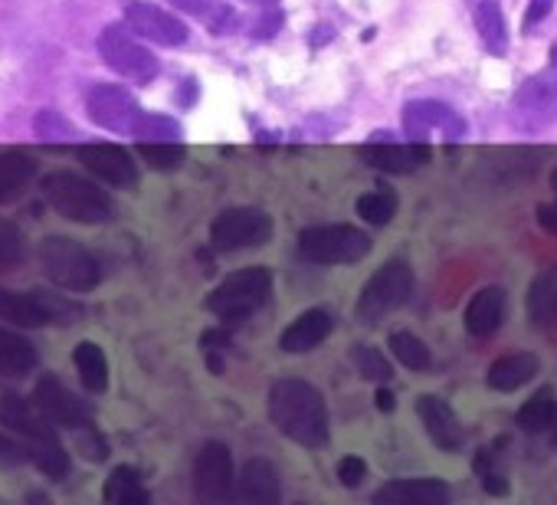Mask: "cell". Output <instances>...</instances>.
I'll use <instances>...</instances> for the list:
<instances>
[{
	"label": "cell",
	"instance_id": "cell-1",
	"mask_svg": "<svg viewBox=\"0 0 557 505\" xmlns=\"http://www.w3.org/2000/svg\"><path fill=\"white\" fill-rule=\"evenodd\" d=\"M269 420L282 437L308 446V450H318V446L328 443V407L325 397L315 384H308L302 378H279L269 387Z\"/></svg>",
	"mask_w": 557,
	"mask_h": 505
},
{
	"label": "cell",
	"instance_id": "cell-2",
	"mask_svg": "<svg viewBox=\"0 0 557 505\" xmlns=\"http://www.w3.org/2000/svg\"><path fill=\"white\" fill-rule=\"evenodd\" d=\"M0 427L14 430L23 437V453L27 460L46 473L50 479H66L69 476V453L56 437V427L46 424L37 407H30L20 394H0Z\"/></svg>",
	"mask_w": 557,
	"mask_h": 505
},
{
	"label": "cell",
	"instance_id": "cell-3",
	"mask_svg": "<svg viewBox=\"0 0 557 505\" xmlns=\"http://www.w3.org/2000/svg\"><path fill=\"white\" fill-rule=\"evenodd\" d=\"M40 194L59 217H66L73 223L96 227V223L112 220L109 194H105L99 184H92L89 178H82V174H76V171L46 174V178L40 181Z\"/></svg>",
	"mask_w": 557,
	"mask_h": 505
},
{
	"label": "cell",
	"instance_id": "cell-4",
	"mask_svg": "<svg viewBox=\"0 0 557 505\" xmlns=\"http://www.w3.org/2000/svg\"><path fill=\"white\" fill-rule=\"evenodd\" d=\"M37 260L43 266L46 279H50L56 289H66V292H89V289H96L102 279V266L96 256H92L79 240L63 237V233H50V237L40 240Z\"/></svg>",
	"mask_w": 557,
	"mask_h": 505
},
{
	"label": "cell",
	"instance_id": "cell-5",
	"mask_svg": "<svg viewBox=\"0 0 557 505\" xmlns=\"http://www.w3.org/2000/svg\"><path fill=\"white\" fill-rule=\"evenodd\" d=\"M272 296V269L269 266H246L230 273L223 283L207 296V312L223 322H243L259 312Z\"/></svg>",
	"mask_w": 557,
	"mask_h": 505
},
{
	"label": "cell",
	"instance_id": "cell-6",
	"mask_svg": "<svg viewBox=\"0 0 557 505\" xmlns=\"http://www.w3.org/2000/svg\"><path fill=\"white\" fill-rule=\"evenodd\" d=\"M0 319L14 322L20 328H43V325H76L82 319V309L53 292L33 289L17 292L0 286Z\"/></svg>",
	"mask_w": 557,
	"mask_h": 505
},
{
	"label": "cell",
	"instance_id": "cell-7",
	"mask_svg": "<svg viewBox=\"0 0 557 505\" xmlns=\"http://www.w3.org/2000/svg\"><path fill=\"white\" fill-rule=\"evenodd\" d=\"M371 237L348 223H325L299 233V256L318 266H345L358 263L371 253Z\"/></svg>",
	"mask_w": 557,
	"mask_h": 505
},
{
	"label": "cell",
	"instance_id": "cell-8",
	"mask_svg": "<svg viewBox=\"0 0 557 505\" xmlns=\"http://www.w3.org/2000/svg\"><path fill=\"white\" fill-rule=\"evenodd\" d=\"M413 296V269L404 260H390L377 273L367 279L358 305H354V315H358L361 325H377L384 315L397 312L400 305H407Z\"/></svg>",
	"mask_w": 557,
	"mask_h": 505
},
{
	"label": "cell",
	"instance_id": "cell-9",
	"mask_svg": "<svg viewBox=\"0 0 557 505\" xmlns=\"http://www.w3.org/2000/svg\"><path fill=\"white\" fill-rule=\"evenodd\" d=\"M512 125L521 135H541L557 125V63L518 86L512 99Z\"/></svg>",
	"mask_w": 557,
	"mask_h": 505
},
{
	"label": "cell",
	"instance_id": "cell-10",
	"mask_svg": "<svg viewBox=\"0 0 557 505\" xmlns=\"http://www.w3.org/2000/svg\"><path fill=\"white\" fill-rule=\"evenodd\" d=\"M99 56L112 73L135 82V86H148L161 73V63L154 60V53L148 46H141L132 37V30L122 27V23H109L99 33Z\"/></svg>",
	"mask_w": 557,
	"mask_h": 505
},
{
	"label": "cell",
	"instance_id": "cell-11",
	"mask_svg": "<svg viewBox=\"0 0 557 505\" xmlns=\"http://www.w3.org/2000/svg\"><path fill=\"white\" fill-rule=\"evenodd\" d=\"M272 237V217L259 207H230L210 223V246L217 253L256 250Z\"/></svg>",
	"mask_w": 557,
	"mask_h": 505
},
{
	"label": "cell",
	"instance_id": "cell-12",
	"mask_svg": "<svg viewBox=\"0 0 557 505\" xmlns=\"http://www.w3.org/2000/svg\"><path fill=\"white\" fill-rule=\"evenodd\" d=\"M404 132L410 142L430 145L433 138L440 142H462L466 138V119L449 109L446 102L436 99H413L404 105Z\"/></svg>",
	"mask_w": 557,
	"mask_h": 505
},
{
	"label": "cell",
	"instance_id": "cell-13",
	"mask_svg": "<svg viewBox=\"0 0 557 505\" xmlns=\"http://www.w3.org/2000/svg\"><path fill=\"white\" fill-rule=\"evenodd\" d=\"M233 486H236V466H233V453L227 443L210 440L200 446L197 460H194V492L200 502H227L233 499Z\"/></svg>",
	"mask_w": 557,
	"mask_h": 505
},
{
	"label": "cell",
	"instance_id": "cell-14",
	"mask_svg": "<svg viewBox=\"0 0 557 505\" xmlns=\"http://www.w3.org/2000/svg\"><path fill=\"white\" fill-rule=\"evenodd\" d=\"M33 407L40 410L46 424L63 427V430H86L92 427V414L82 407L79 397L56 378V374H43L33 384Z\"/></svg>",
	"mask_w": 557,
	"mask_h": 505
},
{
	"label": "cell",
	"instance_id": "cell-15",
	"mask_svg": "<svg viewBox=\"0 0 557 505\" xmlns=\"http://www.w3.org/2000/svg\"><path fill=\"white\" fill-rule=\"evenodd\" d=\"M125 27L145 37L158 46H184L191 40V30L181 17H174L171 10H164L151 0H122Z\"/></svg>",
	"mask_w": 557,
	"mask_h": 505
},
{
	"label": "cell",
	"instance_id": "cell-16",
	"mask_svg": "<svg viewBox=\"0 0 557 505\" xmlns=\"http://www.w3.org/2000/svg\"><path fill=\"white\" fill-rule=\"evenodd\" d=\"M86 112L92 125L105 128V132L115 135H132V125L141 115V105L135 96L122 86H109V82H99L86 92Z\"/></svg>",
	"mask_w": 557,
	"mask_h": 505
},
{
	"label": "cell",
	"instance_id": "cell-17",
	"mask_svg": "<svg viewBox=\"0 0 557 505\" xmlns=\"http://www.w3.org/2000/svg\"><path fill=\"white\" fill-rule=\"evenodd\" d=\"M76 155L82 164H86V171H92L109 187H135L138 184V164L122 145H112V142L82 145Z\"/></svg>",
	"mask_w": 557,
	"mask_h": 505
},
{
	"label": "cell",
	"instance_id": "cell-18",
	"mask_svg": "<svg viewBox=\"0 0 557 505\" xmlns=\"http://www.w3.org/2000/svg\"><path fill=\"white\" fill-rule=\"evenodd\" d=\"M358 155L364 164H371V168L384 171V174H410V171L423 168V164L433 158V151L430 145H420V142L397 145V142H384V138L377 135L374 142L358 148Z\"/></svg>",
	"mask_w": 557,
	"mask_h": 505
},
{
	"label": "cell",
	"instance_id": "cell-19",
	"mask_svg": "<svg viewBox=\"0 0 557 505\" xmlns=\"http://www.w3.org/2000/svg\"><path fill=\"white\" fill-rule=\"evenodd\" d=\"M417 414L426 427V437H430L443 453H456L466 443V430L456 420L453 407H449L443 397L436 394H420L417 397Z\"/></svg>",
	"mask_w": 557,
	"mask_h": 505
},
{
	"label": "cell",
	"instance_id": "cell-20",
	"mask_svg": "<svg viewBox=\"0 0 557 505\" xmlns=\"http://www.w3.org/2000/svg\"><path fill=\"white\" fill-rule=\"evenodd\" d=\"M233 496H240L243 502L250 505H279L282 499V486H279V473L276 466L263 456H253L246 460L240 469V479L233 486Z\"/></svg>",
	"mask_w": 557,
	"mask_h": 505
},
{
	"label": "cell",
	"instance_id": "cell-21",
	"mask_svg": "<svg viewBox=\"0 0 557 505\" xmlns=\"http://www.w3.org/2000/svg\"><path fill=\"white\" fill-rule=\"evenodd\" d=\"M374 505H446L449 486L443 479H394L371 496Z\"/></svg>",
	"mask_w": 557,
	"mask_h": 505
},
{
	"label": "cell",
	"instance_id": "cell-22",
	"mask_svg": "<svg viewBox=\"0 0 557 505\" xmlns=\"http://www.w3.org/2000/svg\"><path fill=\"white\" fill-rule=\"evenodd\" d=\"M331 328H335L331 312L308 309L279 335V348L286 351V355H305V351H312V348H318L325 342V338L331 335Z\"/></svg>",
	"mask_w": 557,
	"mask_h": 505
},
{
	"label": "cell",
	"instance_id": "cell-23",
	"mask_svg": "<svg viewBox=\"0 0 557 505\" xmlns=\"http://www.w3.org/2000/svg\"><path fill=\"white\" fill-rule=\"evenodd\" d=\"M505 319V289L485 286L466 305V332L472 338H492Z\"/></svg>",
	"mask_w": 557,
	"mask_h": 505
},
{
	"label": "cell",
	"instance_id": "cell-24",
	"mask_svg": "<svg viewBox=\"0 0 557 505\" xmlns=\"http://www.w3.org/2000/svg\"><path fill=\"white\" fill-rule=\"evenodd\" d=\"M538 371H541L538 355H531V351H515V355H505L492 364L489 374H485V384H489L492 391L512 394L518 387H525L528 381H535Z\"/></svg>",
	"mask_w": 557,
	"mask_h": 505
},
{
	"label": "cell",
	"instance_id": "cell-25",
	"mask_svg": "<svg viewBox=\"0 0 557 505\" xmlns=\"http://www.w3.org/2000/svg\"><path fill=\"white\" fill-rule=\"evenodd\" d=\"M33 178H37V158L20 148L4 151V155H0V207L14 204L30 187Z\"/></svg>",
	"mask_w": 557,
	"mask_h": 505
},
{
	"label": "cell",
	"instance_id": "cell-26",
	"mask_svg": "<svg viewBox=\"0 0 557 505\" xmlns=\"http://www.w3.org/2000/svg\"><path fill=\"white\" fill-rule=\"evenodd\" d=\"M528 315L538 328H551L557 322V266L541 269L528 289Z\"/></svg>",
	"mask_w": 557,
	"mask_h": 505
},
{
	"label": "cell",
	"instance_id": "cell-27",
	"mask_svg": "<svg viewBox=\"0 0 557 505\" xmlns=\"http://www.w3.org/2000/svg\"><path fill=\"white\" fill-rule=\"evenodd\" d=\"M472 20H476V30L485 43V50H489L492 56H505L508 53V27H505V14H502L499 0H476Z\"/></svg>",
	"mask_w": 557,
	"mask_h": 505
},
{
	"label": "cell",
	"instance_id": "cell-28",
	"mask_svg": "<svg viewBox=\"0 0 557 505\" xmlns=\"http://www.w3.org/2000/svg\"><path fill=\"white\" fill-rule=\"evenodd\" d=\"M73 364L82 387L89 394H105L109 391V361H105V351L96 342H79L73 348Z\"/></svg>",
	"mask_w": 557,
	"mask_h": 505
},
{
	"label": "cell",
	"instance_id": "cell-29",
	"mask_svg": "<svg viewBox=\"0 0 557 505\" xmlns=\"http://www.w3.org/2000/svg\"><path fill=\"white\" fill-rule=\"evenodd\" d=\"M37 364H40L37 345H33L30 338H23V335L0 325V371L14 374V378H23V374H30Z\"/></svg>",
	"mask_w": 557,
	"mask_h": 505
},
{
	"label": "cell",
	"instance_id": "cell-30",
	"mask_svg": "<svg viewBox=\"0 0 557 505\" xmlns=\"http://www.w3.org/2000/svg\"><path fill=\"white\" fill-rule=\"evenodd\" d=\"M102 499L109 502V505H148L151 496H148V489L141 486V476H138V469L135 466H115L109 479H105V486H102Z\"/></svg>",
	"mask_w": 557,
	"mask_h": 505
},
{
	"label": "cell",
	"instance_id": "cell-31",
	"mask_svg": "<svg viewBox=\"0 0 557 505\" xmlns=\"http://www.w3.org/2000/svg\"><path fill=\"white\" fill-rule=\"evenodd\" d=\"M557 420V401L551 387H541L538 394H531L518 410V427L525 433H544L551 430Z\"/></svg>",
	"mask_w": 557,
	"mask_h": 505
},
{
	"label": "cell",
	"instance_id": "cell-32",
	"mask_svg": "<svg viewBox=\"0 0 557 505\" xmlns=\"http://www.w3.org/2000/svg\"><path fill=\"white\" fill-rule=\"evenodd\" d=\"M132 138H138V142H181V125L171 115L141 109V115L132 125Z\"/></svg>",
	"mask_w": 557,
	"mask_h": 505
},
{
	"label": "cell",
	"instance_id": "cell-33",
	"mask_svg": "<svg viewBox=\"0 0 557 505\" xmlns=\"http://www.w3.org/2000/svg\"><path fill=\"white\" fill-rule=\"evenodd\" d=\"M390 351H394V358L404 364V368L410 371H430V364H433V355H430V348H426L417 335H410V332H394L390 335Z\"/></svg>",
	"mask_w": 557,
	"mask_h": 505
},
{
	"label": "cell",
	"instance_id": "cell-34",
	"mask_svg": "<svg viewBox=\"0 0 557 505\" xmlns=\"http://www.w3.org/2000/svg\"><path fill=\"white\" fill-rule=\"evenodd\" d=\"M354 210H358V217L364 223H371V227H387L397 214V197L390 191H367L358 197Z\"/></svg>",
	"mask_w": 557,
	"mask_h": 505
},
{
	"label": "cell",
	"instance_id": "cell-35",
	"mask_svg": "<svg viewBox=\"0 0 557 505\" xmlns=\"http://www.w3.org/2000/svg\"><path fill=\"white\" fill-rule=\"evenodd\" d=\"M138 158L154 171H177L187 161V148L181 142H138Z\"/></svg>",
	"mask_w": 557,
	"mask_h": 505
},
{
	"label": "cell",
	"instance_id": "cell-36",
	"mask_svg": "<svg viewBox=\"0 0 557 505\" xmlns=\"http://www.w3.org/2000/svg\"><path fill=\"white\" fill-rule=\"evenodd\" d=\"M351 361H354V368H358V374L364 381L387 384L390 378H394V368H390V361L384 358V351H377L374 345H354Z\"/></svg>",
	"mask_w": 557,
	"mask_h": 505
},
{
	"label": "cell",
	"instance_id": "cell-37",
	"mask_svg": "<svg viewBox=\"0 0 557 505\" xmlns=\"http://www.w3.org/2000/svg\"><path fill=\"white\" fill-rule=\"evenodd\" d=\"M23 253H27V240L14 220H0V273L14 269L23 263Z\"/></svg>",
	"mask_w": 557,
	"mask_h": 505
},
{
	"label": "cell",
	"instance_id": "cell-38",
	"mask_svg": "<svg viewBox=\"0 0 557 505\" xmlns=\"http://www.w3.org/2000/svg\"><path fill=\"white\" fill-rule=\"evenodd\" d=\"M200 348H204L207 368H210L213 374H223V368H227L230 335L220 332V328H213V332H204V338H200Z\"/></svg>",
	"mask_w": 557,
	"mask_h": 505
},
{
	"label": "cell",
	"instance_id": "cell-39",
	"mask_svg": "<svg viewBox=\"0 0 557 505\" xmlns=\"http://www.w3.org/2000/svg\"><path fill=\"white\" fill-rule=\"evenodd\" d=\"M364 476H367V463L361 460V456H345V460L338 463V479H341V486L358 489V486L364 483Z\"/></svg>",
	"mask_w": 557,
	"mask_h": 505
},
{
	"label": "cell",
	"instance_id": "cell-40",
	"mask_svg": "<svg viewBox=\"0 0 557 505\" xmlns=\"http://www.w3.org/2000/svg\"><path fill=\"white\" fill-rule=\"evenodd\" d=\"M164 4H171L177 10H184V14H191V17H204L210 20V0H164Z\"/></svg>",
	"mask_w": 557,
	"mask_h": 505
},
{
	"label": "cell",
	"instance_id": "cell-41",
	"mask_svg": "<svg viewBox=\"0 0 557 505\" xmlns=\"http://www.w3.org/2000/svg\"><path fill=\"white\" fill-rule=\"evenodd\" d=\"M482 489L489 492V496H508V483L499 469H489V473H482Z\"/></svg>",
	"mask_w": 557,
	"mask_h": 505
},
{
	"label": "cell",
	"instance_id": "cell-42",
	"mask_svg": "<svg viewBox=\"0 0 557 505\" xmlns=\"http://www.w3.org/2000/svg\"><path fill=\"white\" fill-rule=\"evenodd\" d=\"M538 227L548 230V233H554V237H557V201L538 207Z\"/></svg>",
	"mask_w": 557,
	"mask_h": 505
},
{
	"label": "cell",
	"instance_id": "cell-43",
	"mask_svg": "<svg viewBox=\"0 0 557 505\" xmlns=\"http://www.w3.org/2000/svg\"><path fill=\"white\" fill-rule=\"evenodd\" d=\"M0 460H4V463H20V460H27V453H23L20 443L0 437Z\"/></svg>",
	"mask_w": 557,
	"mask_h": 505
},
{
	"label": "cell",
	"instance_id": "cell-44",
	"mask_svg": "<svg viewBox=\"0 0 557 505\" xmlns=\"http://www.w3.org/2000/svg\"><path fill=\"white\" fill-rule=\"evenodd\" d=\"M548 14H551V0H535V4H531V10H528V17H525V30H531L538 20H544Z\"/></svg>",
	"mask_w": 557,
	"mask_h": 505
},
{
	"label": "cell",
	"instance_id": "cell-45",
	"mask_svg": "<svg viewBox=\"0 0 557 505\" xmlns=\"http://www.w3.org/2000/svg\"><path fill=\"white\" fill-rule=\"evenodd\" d=\"M374 401H377V410H384V414H390V410H394V394H390V391H384V387H381V391H377V397H374Z\"/></svg>",
	"mask_w": 557,
	"mask_h": 505
},
{
	"label": "cell",
	"instance_id": "cell-46",
	"mask_svg": "<svg viewBox=\"0 0 557 505\" xmlns=\"http://www.w3.org/2000/svg\"><path fill=\"white\" fill-rule=\"evenodd\" d=\"M551 191H554V194H557V168H554V171H551Z\"/></svg>",
	"mask_w": 557,
	"mask_h": 505
},
{
	"label": "cell",
	"instance_id": "cell-47",
	"mask_svg": "<svg viewBox=\"0 0 557 505\" xmlns=\"http://www.w3.org/2000/svg\"><path fill=\"white\" fill-rule=\"evenodd\" d=\"M259 4H272V0H259Z\"/></svg>",
	"mask_w": 557,
	"mask_h": 505
}]
</instances>
